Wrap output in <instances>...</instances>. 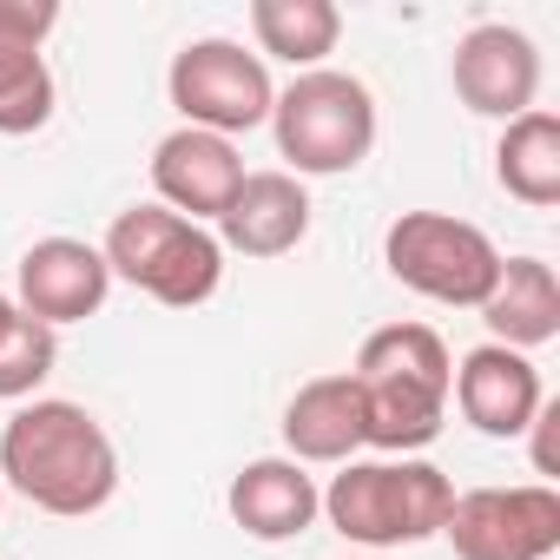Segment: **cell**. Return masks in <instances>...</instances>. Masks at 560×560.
I'll return each mask as SVG.
<instances>
[{
    "instance_id": "obj_1",
    "label": "cell",
    "mask_w": 560,
    "mask_h": 560,
    "mask_svg": "<svg viewBox=\"0 0 560 560\" xmlns=\"http://www.w3.org/2000/svg\"><path fill=\"white\" fill-rule=\"evenodd\" d=\"M0 481L21 501H34L40 514L80 521L119 494V448L93 409L60 402V396H34L0 429Z\"/></svg>"
},
{
    "instance_id": "obj_2",
    "label": "cell",
    "mask_w": 560,
    "mask_h": 560,
    "mask_svg": "<svg viewBox=\"0 0 560 560\" xmlns=\"http://www.w3.org/2000/svg\"><path fill=\"white\" fill-rule=\"evenodd\" d=\"M357 396H363V448L416 455L442 435L455 357L429 324H383L357 350Z\"/></svg>"
},
{
    "instance_id": "obj_3",
    "label": "cell",
    "mask_w": 560,
    "mask_h": 560,
    "mask_svg": "<svg viewBox=\"0 0 560 560\" xmlns=\"http://www.w3.org/2000/svg\"><path fill=\"white\" fill-rule=\"evenodd\" d=\"M100 257L113 277H126L165 311H198L224 284V244L211 237V224H191L165 205H126L106 224Z\"/></svg>"
},
{
    "instance_id": "obj_4",
    "label": "cell",
    "mask_w": 560,
    "mask_h": 560,
    "mask_svg": "<svg viewBox=\"0 0 560 560\" xmlns=\"http://www.w3.org/2000/svg\"><path fill=\"white\" fill-rule=\"evenodd\" d=\"M455 508V481L435 462H343V475H330L324 488V521L357 540V547H416L429 534H442Z\"/></svg>"
},
{
    "instance_id": "obj_5",
    "label": "cell",
    "mask_w": 560,
    "mask_h": 560,
    "mask_svg": "<svg viewBox=\"0 0 560 560\" xmlns=\"http://www.w3.org/2000/svg\"><path fill=\"white\" fill-rule=\"evenodd\" d=\"M270 132H277V152L291 159V178H343L376 145V100L357 73L317 67L277 93Z\"/></svg>"
},
{
    "instance_id": "obj_6",
    "label": "cell",
    "mask_w": 560,
    "mask_h": 560,
    "mask_svg": "<svg viewBox=\"0 0 560 560\" xmlns=\"http://www.w3.org/2000/svg\"><path fill=\"white\" fill-rule=\"evenodd\" d=\"M383 264L402 291L448 304V311H481V298L501 277L494 237L468 218H448V211H402L383 231Z\"/></svg>"
},
{
    "instance_id": "obj_7",
    "label": "cell",
    "mask_w": 560,
    "mask_h": 560,
    "mask_svg": "<svg viewBox=\"0 0 560 560\" xmlns=\"http://www.w3.org/2000/svg\"><path fill=\"white\" fill-rule=\"evenodd\" d=\"M165 93H172V106H178L185 126L218 132V139H237L250 126H270V106H277L270 67L257 54H244L237 40H185L172 54Z\"/></svg>"
},
{
    "instance_id": "obj_8",
    "label": "cell",
    "mask_w": 560,
    "mask_h": 560,
    "mask_svg": "<svg viewBox=\"0 0 560 560\" xmlns=\"http://www.w3.org/2000/svg\"><path fill=\"white\" fill-rule=\"evenodd\" d=\"M455 560H547L560 547V488L514 481V488H468L442 521Z\"/></svg>"
},
{
    "instance_id": "obj_9",
    "label": "cell",
    "mask_w": 560,
    "mask_h": 560,
    "mask_svg": "<svg viewBox=\"0 0 560 560\" xmlns=\"http://www.w3.org/2000/svg\"><path fill=\"white\" fill-rule=\"evenodd\" d=\"M534 93H540V47L521 34V27H475L462 34L455 47V100L481 119H521L534 113Z\"/></svg>"
},
{
    "instance_id": "obj_10",
    "label": "cell",
    "mask_w": 560,
    "mask_h": 560,
    "mask_svg": "<svg viewBox=\"0 0 560 560\" xmlns=\"http://www.w3.org/2000/svg\"><path fill=\"white\" fill-rule=\"evenodd\" d=\"M237 185H244V159L218 132L178 126L152 152V191H159V205L178 211V218H191V224H218L224 205L237 198Z\"/></svg>"
},
{
    "instance_id": "obj_11",
    "label": "cell",
    "mask_w": 560,
    "mask_h": 560,
    "mask_svg": "<svg viewBox=\"0 0 560 560\" xmlns=\"http://www.w3.org/2000/svg\"><path fill=\"white\" fill-rule=\"evenodd\" d=\"M462 422L475 435H494V442H514L527 435V422L540 416L547 389H540V370L521 357V350H501V343H475L462 363H455V383H448Z\"/></svg>"
},
{
    "instance_id": "obj_12",
    "label": "cell",
    "mask_w": 560,
    "mask_h": 560,
    "mask_svg": "<svg viewBox=\"0 0 560 560\" xmlns=\"http://www.w3.org/2000/svg\"><path fill=\"white\" fill-rule=\"evenodd\" d=\"M106 291H113V270H106L100 244L40 237V244H27V257H21V311L40 317L47 330L100 317Z\"/></svg>"
},
{
    "instance_id": "obj_13",
    "label": "cell",
    "mask_w": 560,
    "mask_h": 560,
    "mask_svg": "<svg viewBox=\"0 0 560 560\" xmlns=\"http://www.w3.org/2000/svg\"><path fill=\"white\" fill-rule=\"evenodd\" d=\"M224 508H231V521H237L250 540H298V534H311V521L324 514V488H317L311 468L291 462V455H257V462H244V468L231 475Z\"/></svg>"
},
{
    "instance_id": "obj_14",
    "label": "cell",
    "mask_w": 560,
    "mask_h": 560,
    "mask_svg": "<svg viewBox=\"0 0 560 560\" xmlns=\"http://www.w3.org/2000/svg\"><path fill=\"white\" fill-rule=\"evenodd\" d=\"M211 237L224 250H237V257H284V250H298L311 237V191H304V178H291V172H244V185L224 205Z\"/></svg>"
},
{
    "instance_id": "obj_15",
    "label": "cell",
    "mask_w": 560,
    "mask_h": 560,
    "mask_svg": "<svg viewBox=\"0 0 560 560\" xmlns=\"http://www.w3.org/2000/svg\"><path fill=\"white\" fill-rule=\"evenodd\" d=\"M481 324H488V343L501 350H540L560 337V277L547 257H501V277L494 291L481 298Z\"/></svg>"
},
{
    "instance_id": "obj_16",
    "label": "cell",
    "mask_w": 560,
    "mask_h": 560,
    "mask_svg": "<svg viewBox=\"0 0 560 560\" xmlns=\"http://www.w3.org/2000/svg\"><path fill=\"white\" fill-rule=\"evenodd\" d=\"M284 448L304 468L311 462H330V468L357 462V448H363V396H357L350 370L343 376H311L291 396V409H284Z\"/></svg>"
},
{
    "instance_id": "obj_17",
    "label": "cell",
    "mask_w": 560,
    "mask_h": 560,
    "mask_svg": "<svg viewBox=\"0 0 560 560\" xmlns=\"http://www.w3.org/2000/svg\"><path fill=\"white\" fill-rule=\"evenodd\" d=\"M250 34H257V60L270 54L298 73H317L343 40V14L337 0H250Z\"/></svg>"
},
{
    "instance_id": "obj_18",
    "label": "cell",
    "mask_w": 560,
    "mask_h": 560,
    "mask_svg": "<svg viewBox=\"0 0 560 560\" xmlns=\"http://www.w3.org/2000/svg\"><path fill=\"white\" fill-rule=\"evenodd\" d=\"M494 178H501L508 198H521L534 211L560 205V119L540 113V106L508 119V132L494 145Z\"/></svg>"
},
{
    "instance_id": "obj_19",
    "label": "cell",
    "mask_w": 560,
    "mask_h": 560,
    "mask_svg": "<svg viewBox=\"0 0 560 560\" xmlns=\"http://www.w3.org/2000/svg\"><path fill=\"white\" fill-rule=\"evenodd\" d=\"M54 100H60V86H54L47 54H40V47H8V40H0V132H8V139L40 132V126L54 119Z\"/></svg>"
},
{
    "instance_id": "obj_20",
    "label": "cell",
    "mask_w": 560,
    "mask_h": 560,
    "mask_svg": "<svg viewBox=\"0 0 560 560\" xmlns=\"http://www.w3.org/2000/svg\"><path fill=\"white\" fill-rule=\"evenodd\" d=\"M60 363V330H47L40 317H14L8 337H0V402H27Z\"/></svg>"
},
{
    "instance_id": "obj_21",
    "label": "cell",
    "mask_w": 560,
    "mask_h": 560,
    "mask_svg": "<svg viewBox=\"0 0 560 560\" xmlns=\"http://www.w3.org/2000/svg\"><path fill=\"white\" fill-rule=\"evenodd\" d=\"M60 27V0H0V40L8 47H47Z\"/></svg>"
},
{
    "instance_id": "obj_22",
    "label": "cell",
    "mask_w": 560,
    "mask_h": 560,
    "mask_svg": "<svg viewBox=\"0 0 560 560\" xmlns=\"http://www.w3.org/2000/svg\"><path fill=\"white\" fill-rule=\"evenodd\" d=\"M553 429H560V402H540V416L527 422V435H534V475H540V481H553V475H560V448H553Z\"/></svg>"
},
{
    "instance_id": "obj_23",
    "label": "cell",
    "mask_w": 560,
    "mask_h": 560,
    "mask_svg": "<svg viewBox=\"0 0 560 560\" xmlns=\"http://www.w3.org/2000/svg\"><path fill=\"white\" fill-rule=\"evenodd\" d=\"M14 317H21V304H14L8 291H0V337H8V324H14Z\"/></svg>"
}]
</instances>
